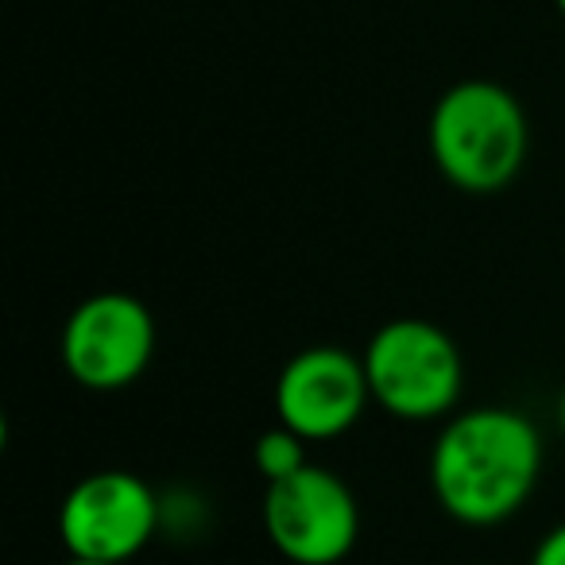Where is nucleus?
<instances>
[{"mask_svg": "<svg viewBox=\"0 0 565 565\" xmlns=\"http://www.w3.org/2000/svg\"><path fill=\"white\" fill-rule=\"evenodd\" d=\"M539 472L542 434L511 407L461 411L430 449L434 500L461 526L508 523L534 495Z\"/></svg>", "mask_w": 565, "mask_h": 565, "instance_id": "nucleus-1", "label": "nucleus"}, {"mask_svg": "<svg viewBox=\"0 0 565 565\" xmlns=\"http://www.w3.org/2000/svg\"><path fill=\"white\" fill-rule=\"evenodd\" d=\"M426 143L449 186L465 194H495L523 171L531 125L508 86L465 78L434 102Z\"/></svg>", "mask_w": 565, "mask_h": 565, "instance_id": "nucleus-2", "label": "nucleus"}, {"mask_svg": "<svg viewBox=\"0 0 565 565\" xmlns=\"http://www.w3.org/2000/svg\"><path fill=\"white\" fill-rule=\"evenodd\" d=\"M372 403L403 423H434L465 392V356L441 326L395 318L380 326L361 353Z\"/></svg>", "mask_w": 565, "mask_h": 565, "instance_id": "nucleus-3", "label": "nucleus"}, {"mask_svg": "<svg viewBox=\"0 0 565 565\" xmlns=\"http://www.w3.org/2000/svg\"><path fill=\"white\" fill-rule=\"evenodd\" d=\"M58 356L86 392H120L156 356V318L136 295L102 291L82 299L58 333Z\"/></svg>", "mask_w": 565, "mask_h": 565, "instance_id": "nucleus-4", "label": "nucleus"}, {"mask_svg": "<svg viewBox=\"0 0 565 565\" xmlns=\"http://www.w3.org/2000/svg\"><path fill=\"white\" fill-rule=\"evenodd\" d=\"M159 534V492L125 469L82 477L58 508V539L82 562L128 565Z\"/></svg>", "mask_w": 565, "mask_h": 565, "instance_id": "nucleus-5", "label": "nucleus"}, {"mask_svg": "<svg viewBox=\"0 0 565 565\" xmlns=\"http://www.w3.org/2000/svg\"><path fill=\"white\" fill-rule=\"evenodd\" d=\"M264 534L291 565L345 562L361 534L353 488L322 465H307L299 477L267 484Z\"/></svg>", "mask_w": 565, "mask_h": 565, "instance_id": "nucleus-6", "label": "nucleus"}, {"mask_svg": "<svg viewBox=\"0 0 565 565\" xmlns=\"http://www.w3.org/2000/svg\"><path fill=\"white\" fill-rule=\"evenodd\" d=\"M372 403L364 361L338 345H310L295 353L275 380L279 426L307 441H333L361 423Z\"/></svg>", "mask_w": 565, "mask_h": 565, "instance_id": "nucleus-7", "label": "nucleus"}, {"mask_svg": "<svg viewBox=\"0 0 565 565\" xmlns=\"http://www.w3.org/2000/svg\"><path fill=\"white\" fill-rule=\"evenodd\" d=\"M307 438H299L295 430H287V426H271V430H264L256 438V446H252V461H256L259 477L267 480V484H279V480H291L299 477L307 465Z\"/></svg>", "mask_w": 565, "mask_h": 565, "instance_id": "nucleus-8", "label": "nucleus"}, {"mask_svg": "<svg viewBox=\"0 0 565 565\" xmlns=\"http://www.w3.org/2000/svg\"><path fill=\"white\" fill-rule=\"evenodd\" d=\"M531 565H565V523H557L554 531L542 534V542L534 546Z\"/></svg>", "mask_w": 565, "mask_h": 565, "instance_id": "nucleus-9", "label": "nucleus"}, {"mask_svg": "<svg viewBox=\"0 0 565 565\" xmlns=\"http://www.w3.org/2000/svg\"><path fill=\"white\" fill-rule=\"evenodd\" d=\"M557 426H562V434H565V387H562V395H557Z\"/></svg>", "mask_w": 565, "mask_h": 565, "instance_id": "nucleus-10", "label": "nucleus"}, {"mask_svg": "<svg viewBox=\"0 0 565 565\" xmlns=\"http://www.w3.org/2000/svg\"><path fill=\"white\" fill-rule=\"evenodd\" d=\"M66 565H105V562H82V557H71Z\"/></svg>", "mask_w": 565, "mask_h": 565, "instance_id": "nucleus-11", "label": "nucleus"}, {"mask_svg": "<svg viewBox=\"0 0 565 565\" xmlns=\"http://www.w3.org/2000/svg\"><path fill=\"white\" fill-rule=\"evenodd\" d=\"M554 4H557V12H562V20H565V0H554Z\"/></svg>", "mask_w": 565, "mask_h": 565, "instance_id": "nucleus-12", "label": "nucleus"}]
</instances>
